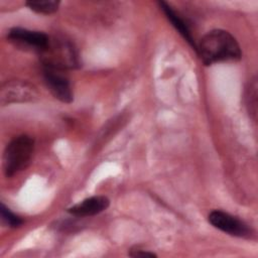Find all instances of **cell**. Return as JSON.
I'll return each mask as SVG.
<instances>
[{
	"label": "cell",
	"mask_w": 258,
	"mask_h": 258,
	"mask_svg": "<svg viewBox=\"0 0 258 258\" xmlns=\"http://www.w3.org/2000/svg\"><path fill=\"white\" fill-rule=\"evenodd\" d=\"M197 53L207 66L239 60L242 56L238 41L224 29H213L205 34L197 45Z\"/></svg>",
	"instance_id": "cell-1"
},
{
	"label": "cell",
	"mask_w": 258,
	"mask_h": 258,
	"mask_svg": "<svg viewBox=\"0 0 258 258\" xmlns=\"http://www.w3.org/2000/svg\"><path fill=\"white\" fill-rule=\"evenodd\" d=\"M34 140L27 135H19L13 138L5 147L3 153V172L11 177L23 170L32 157Z\"/></svg>",
	"instance_id": "cell-2"
},
{
	"label": "cell",
	"mask_w": 258,
	"mask_h": 258,
	"mask_svg": "<svg viewBox=\"0 0 258 258\" xmlns=\"http://www.w3.org/2000/svg\"><path fill=\"white\" fill-rule=\"evenodd\" d=\"M42 66L59 70L74 69L79 66L78 53L75 46L68 40H49L46 48L40 52Z\"/></svg>",
	"instance_id": "cell-3"
},
{
	"label": "cell",
	"mask_w": 258,
	"mask_h": 258,
	"mask_svg": "<svg viewBox=\"0 0 258 258\" xmlns=\"http://www.w3.org/2000/svg\"><path fill=\"white\" fill-rule=\"evenodd\" d=\"M39 96L37 88L23 80H9L1 85L0 104L2 106L13 103H26L36 100Z\"/></svg>",
	"instance_id": "cell-4"
},
{
	"label": "cell",
	"mask_w": 258,
	"mask_h": 258,
	"mask_svg": "<svg viewBox=\"0 0 258 258\" xmlns=\"http://www.w3.org/2000/svg\"><path fill=\"white\" fill-rule=\"evenodd\" d=\"M44 83L52 96L62 103L70 104L74 100V94L69 78L63 70L42 66Z\"/></svg>",
	"instance_id": "cell-5"
},
{
	"label": "cell",
	"mask_w": 258,
	"mask_h": 258,
	"mask_svg": "<svg viewBox=\"0 0 258 258\" xmlns=\"http://www.w3.org/2000/svg\"><path fill=\"white\" fill-rule=\"evenodd\" d=\"M209 222L217 229L235 236V237H249L251 230L240 219L225 213L220 210L213 211L209 214Z\"/></svg>",
	"instance_id": "cell-6"
},
{
	"label": "cell",
	"mask_w": 258,
	"mask_h": 258,
	"mask_svg": "<svg viewBox=\"0 0 258 258\" xmlns=\"http://www.w3.org/2000/svg\"><path fill=\"white\" fill-rule=\"evenodd\" d=\"M7 38L19 46H28L43 51L49 43L47 34L41 31L30 30L21 27H13L7 33Z\"/></svg>",
	"instance_id": "cell-7"
},
{
	"label": "cell",
	"mask_w": 258,
	"mask_h": 258,
	"mask_svg": "<svg viewBox=\"0 0 258 258\" xmlns=\"http://www.w3.org/2000/svg\"><path fill=\"white\" fill-rule=\"evenodd\" d=\"M110 205V201L104 196H94L72 206L68 213L77 217H91L104 212Z\"/></svg>",
	"instance_id": "cell-8"
},
{
	"label": "cell",
	"mask_w": 258,
	"mask_h": 258,
	"mask_svg": "<svg viewBox=\"0 0 258 258\" xmlns=\"http://www.w3.org/2000/svg\"><path fill=\"white\" fill-rule=\"evenodd\" d=\"M161 10L164 12L167 19L171 22L172 26L178 31V33L183 37V39L197 51V44L194 40V37L191 35L190 30L188 29L186 23L183 21L182 18L179 17V15L164 1L158 2Z\"/></svg>",
	"instance_id": "cell-9"
},
{
	"label": "cell",
	"mask_w": 258,
	"mask_h": 258,
	"mask_svg": "<svg viewBox=\"0 0 258 258\" xmlns=\"http://www.w3.org/2000/svg\"><path fill=\"white\" fill-rule=\"evenodd\" d=\"M245 101L249 114L252 116L253 120H256L257 116V78L254 77L250 80L246 92Z\"/></svg>",
	"instance_id": "cell-10"
},
{
	"label": "cell",
	"mask_w": 258,
	"mask_h": 258,
	"mask_svg": "<svg viewBox=\"0 0 258 258\" xmlns=\"http://www.w3.org/2000/svg\"><path fill=\"white\" fill-rule=\"evenodd\" d=\"M25 5L32 11L39 14H51L57 11L59 1L44 0V1H26Z\"/></svg>",
	"instance_id": "cell-11"
},
{
	"label": "cell",
	"mask_w": 258,
	"mask_h": 258,
	"mask_svg": "<svg viewBox=\"0 0 258 258\" xmlns=\"http://www.w3.org/2000/svg\"><path fill=\"white\" fill-rule=\"evenodd\" d=\"M1 217L2 220L11 228H17L22 224V220L20 217L13 214L4 204H1Z\"/></svg>",
	"instance_id": "cell-12"
},
{
	"label": "cell",
	"mask_w": 258,
	"mask_h": 258,
	"mask_svg": "<svg viewBox=\"0 0 258 258\" xmlns=\"http://www.w3.org/2000/svg\"><path fill=\"white\" fill-rule=\"evenodd\" d=\"M129 256L131 257H134V258H137V257H141V258H145V257H149V258H152V257H156L157 255L149 250H144L142 248H140L139 246H135L133 248H131L129 250V253H128Z\"/></svg>",
	"instance_id": "cell-13"
}]
</instances>
